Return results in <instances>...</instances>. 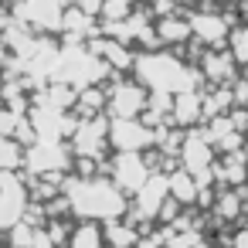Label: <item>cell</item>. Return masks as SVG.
Wrapping results in <instances>:
<instances>
[{
    "mask_svg": "<svg viewBox=\"0 0 248 248\" xmlns=\"http://www.w3.org/2000/svg\"><path fill=\"white\" fill-rule=\"evenodd\" d=\"M167 187H170V197H173V201H180V204H197L201 187H197V180H194L184 167L173 170V173H167Z\"/></svg>",
    "mask_w": 248,
    "mask_h": 248,
    "instance_id": "ac0fdd59",
    "label": "cell"
},
{
    "mask_svg": "<svg viewBox=\"0 0 248 248\" xmlns=\"http://www.w3.org/2000/svg\"><path fill=\"white\" fill-rule=\"evenodd\" d=\"M197 72H201L204 82H211V89H217V85H234L238 62H234L228 51H214V48H207V51L201 55V62H197Z\"/></svg>",
    "mask_w": 248,
    "mask_h": 248,
    "instance_id": "4fadbf2b",
    "label": "cell"
},
{
    "mask_svg": "<svg viewBox=\"0 0 248 248\" xmlns=\"http://www.w3.org/2000/svg\"><path fill=\"white\" fill-rule=\"evenodd\" d=\"M170 123L180 126V129H194L197 123H204V95L197 89L177 92L173 95V109H170Z\"/></svg>",
    "mask_w": 248,
    "mask_h": 248,
    "instance_id": "5bb4252c",
    "label": "cell"
},
{
    "mask_svg": "<svg viewBox=\"0 0 248 248\" xmlns=\"http://www.w3.org/2000/svg\"><path fill=\"white\" fill-rule=\"evenodd\" d=\"M133 75L136 82L146 89V92H163V95H177V92H190L197 89L201 72L190 68L184 58H177L173 51H136V62H133Z\"/></svg>",
    "mask_w": 248,
    "mask_h": 248,
    "instance_id": "7a4b0ae2",
    "label": "cell"
},
{
    "mask_svg": "<svg viewBox=\"0 0 248 248\" xmlns=\"http://www.w3.org/2000/svg\"><path fill=\"white\" fill-rule=\"evenodd\" d=\"M65 4L75 7V11H82V14H89V17H102L106 0H65Z\"/></svg>",
    "mask_w": 248,
    "mask_h": 248,
    "instance_id": "44dd1931",
    "label": "cell"
},
{
    "mask_svg": "<svg viewBox=\"0 0 248 248\" xmlns=\"http://www.w3.org/2000/svg\"><path fill=\"white\" fill-rule=\"evenodd\" d=\"M211 214H214L221 224L238 221V217L245 214V187H221V190H214Z\"/></svg>",
    "mask_w": 248,
    "mask_h": 248,
    "instance_id": "9a60e30c",
    "label": "cell"
},
{
    "mask_svg": "<svg viewBox=\"0 0 248 248\" xmlns=\"http://www.w3.org/2000/svg\"><path fill=\"white\" fill-rule=\"evenodd\" d=\"M228 248H248V224H245V228H234V234H231Z\"/></svg>",
    "mask_w": 248,
    "mask_h": 248,
    "instance_id": "7402d4cb",
    "label": "cell"
},
{
    "mask_svg": "<svg viewBox=\"0 0 248 248\" xmlns=\"http://www.w3.org/2000/svg\"><path fill=\"white\" fill-rule=\"evenodd\" d=\"M17 21L38 31H62L65 0H17Z\"/></svg>",
    "mask_w": 248,
    "mask_h": 248,
    "instance_id": "8fae6325",
    "label": "cell"
},
{
    "mask_svg": "<svg viewBox=\"0 0 248 248\" xmlns=\"http://www.w3.org/2000/svg\"><path fill=\"white\" fill-rule=\"evenodd\" d=\"M146 89L140 82H112L106 89V116L112 119H140L146 109Z\"/></svg>",
    "mask_w": 248,
    "mask_h": 248,
    "instance_id": "ba28073f",
    "label": "cell"
},
{
    "mask_svg": "<svg viewBox=\"0 0 248 248\" xmlns=\"http://www.w3.org/2000/svg\"><path fill=\"white\" fill-rule=\"evenodd\" d=\"M187 21H190V34H194L204 48H221V45H228V34H231V28H234V17H224V14L214 11V7H197Z\"/></svg>",
    "mask_w": 248,
    "mask_h": 248,
    "instance_id": "9c48e42d",
    "label": "cell"
},
{
    "mask_svg": "<svg viewBox=\"0 0 248 248\" xmlns=\"http://www.w3.org/2000/svg\"><path fill=\"white\" fill-rule=\"evenodd\" d=\"M62 194L68 197V207H72V217L78 221H119L129 214V197L106 177V173H95V177H68L62 184Z\"/></svg>",
    "mask_w": 248,
    "mask_h": 248,
    "instance_id": "6da1fadb",
    "label": "cell"
},
{
    "mask_svg": "<svg viewBox=\"0 0 248 248\" xmlns=\"http://www.w3.org/2000/svg\"><path fill=\"white\" fill-rule=\"evenodd\" d=\"M150 173H153V163H146V153H116L112 163H109V170H106V177L126 197H133L150 180Z\"/></svg>",
    "mask_w": 248,
    "mask_h": 248,
    "instance_id": "8992f818",
    "label": "cell"
},
{
    "mask_svg": "<svg viewBox=\"0 0 248 248\" xmlns=\"http://www.w3.org/2000/svg\"><path fill=\"white\" fill-rule=\"evenodd\" d=\"M68 248H106V231L99 221H78L68 231Z\"/></svg>",
    "mask_w": 248,
    "mask_h": 248,
    "instance_id": "e0dca14e",
    "label": "cell"
},
{
    "mask_svg": "<svg viewBox=\"0 0 248 248\" xmlns=\"http://www.w3.org/2000/svg\"><path fill=\"white\" fill-rule=\"evenodd\" d=\"M177 4H201V0H177Z\"/></svg>",
    "mask_w": 248,
    "mask_h": 248,
    "instance_id": "603a6c76",
    "label": "cell"
},
{
    "mask_svg": "<svg viewBox=\"0 0 248 248\" xmlns=\"http://www.w3.org/2000/svg\"><path fill=\"white\" fill-rule=\"evenodd\" d=\"M106 140L116 153H146L156 146V129H150L143 119H109Z\"/></svg>",
    "mask_w": 248,
    "mask_h": 248,
    "instance_id": "5b68a950",
    "label": "cell"
},
{
    "mask_svg": "<svg viewBox=\"0 0 248 248\" xmlns=\"http://www.w3.org/2000/svg\"><path fill=\"white\" fill-rule=\"evenodd\" d=\"M31 190L21 177V170H0V231H11L28 217Z\"/></svg>",
    "mask_w": 248,
    "mask_h": 248,
    "instance_id": "3957f363",
    "label": "cell"
},
{
    "mask_svg": "<svg viewBox=\"0 0 248 248\" xmlns=\"http://www.w3.org/2000/svg\"><path fill=\"white\" fill-rule=\"evenodd\" d=\"M24 167V143L0 136V170H21Z\"/></svg>",
    "mask_w": 248,
    "mask_h": 248,
    "instance_id": "d6986e66",
    "label": "cell"
},
{
    "mask_svg": "<svg viewBox=\"0 0 248 248\" xmlns=\"http://www.w3.org/2000/svg\"><path fill=\"white\" fill-rule=\"evenodd\" d=\"M167 197H170L167 177H163V173H150V180L129 197V214H133V221H136V217L156 221V214H160V207H163Z\"/></svg>",
    "mask_w": 248,
    "mask_h": 248,
    "instance_id": "7c38bea8",
    "label": "cell"
},
{
    "mask_svg": "<svg viewBox=\"0 0 248 248\" xmlns=\"http://www.w3.org/2000/svg\"><path fill=\"white\" fill-rule=\"evenodd\" d=\"M0 82H4V75H0Z\"/></svg>",
    "mask_w": 248,
    "mask_h": 248,
    "instance_id": "d4e9b609",
    "label": "cell"
},
{
    "mask_svg": "<svg viewBox=\"0 0 248 248\" xmlns=\"http://www.w3.org/2000/svg\"><path fill=\"white\" fill-rule=\"evenodd\" d=\"M109 119L106 116H85L72 129V153L82 160H99L109 150Z\"/></svg>",
    "mask_w": 248,
    "mask_h": 248,
    "instance_id": "52a82bcc",
    "label": "cell"
},
{
    "mask_svg": "<svg viewBox=\"0 0 248 248\" xmlns=\"http://www.w3.org/2000/svg\"><path fill=\"white\" fill-rule=\"evenodd\" d=\"M4 234H7V241H11V248H31V245H34V228H31L28 221L14 224V228L4 231Z\"/></svg>",
    "mask_w": 248,
    "mask_h": 248,
    "instance_id": "ffe728a7",
    "label": "cell"
},
{
    "mask_svg": "<svg viewBox=\"0 0 248 248\" xmlns=\"http://www.w3.org/2000/svg\"><path fill=\"white\" fill-rule=\"evenodd\" d=\"M0 11H4V4H0Z\"/></svg>",
    "mask_w": 248,
    "mask_h": 248,
    "instance_id": "cb8c5ba5",
    "label": "cell"
},
{
    "mask_svg": "<svg viewBox=\"0 0 248 248\" xmlns=\"http://www.w3.org/2000/svg\"><path fill=\"white\" fill-rule=\"evenodd\" d=\"M72 146L65 140H34L31 150L24 153V167L34 173V177H45V173H65L72 170Z\"/></svg>",
    "mask_w": 248,
    "mask_h": 248,
    "instance_id": "277c9868",
    "label": "cell"
},
{
    "mask_svg": "<svg viewBox=\"0 0 248 248\" xmlns=\"http://www.w3.org/2000/svg\"><path fill=\"white\" fill-rule=\"evenodd\" d=\"M156 45L160 48H180V45H187L194 34H190V21L187 17H177V14H170V17H160L156 24Z\"/></svg>",
    "mask_w": 248,
    "mask_h": 248,
    "instance_id": "2e32d148",
    "label": "cell"
},
{
    "mask_svg": "<svg viewBox=\"0 0 248 248\" xmlns=\"http://www.w3.org/2000/svg\"><path fill=\"white\" fill-rule=\"evenodd\" d=\"M177 156H180L184 170L197 177V173H204V170L214 167V143H211V136L204 129H187L184 140H180Z\"/></svg>",
    "mask_w": 248,
    "mask_h": 248,
    "instance_id": "30bf717a",
    "label": "cell"
}]
</instances>
